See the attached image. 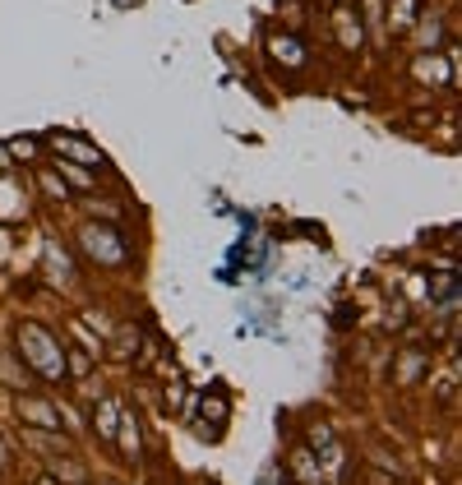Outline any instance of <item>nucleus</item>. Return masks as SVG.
Masks as SVG:
<instances>
[{
	"instance_id": "nucleus-7",
	"label": "nucleus",
	"mask_w": 462,
	"mask_h": 485,
	"mask_svg": "<svg viewBox=\"0 0 462 485\" xmlns=\"http://www.w3.org/2000/svg\"><path fill=\"white\" fill-rule=\"evenodd\" d=\"M56 167H60V176H65L69 185H79V190H93V176H88L84 167H74V162H56Z\"/></svg>"
},
{
	"instance_id": "nucleus-4",
	"label": "nucleus",
	"mask_w": 462,
	"mask_h": 485,
	"mask_svg": "<svg viewBox=\"0 0 462 485\" xmlns=\"http://www.w3.org/2000/svg\"><path fill=\"white\" fill-rule=\"evenodd\" d=\"M56 148H60V153H74V157L84 162V167H102V157H97V153H93L88 144H74V139H56Z\"/></svg>"
},
{
	"instance_id": "nucleus-2",
	"label": "nucleus",
	"mask_w": 462,
	"mask_h": 485,
	"mask_svg": "<svg viewBox=\"0 0 462 485\" xmlns=\"http://www.w3.org/2000/svg\"><path fill=\"white\" fill-rule=\"evenodd\" d=\"M23 416H32V425H42V430H56L60 425V416H56L51 402H23Z\"/></svg>"
},
{
	"instance_id": "nucleus-5",
	"label": "nucleus",
	"mask_w": 462,
	"mask_h": 485,
	"mask_svg": "<svg viewBox=\"0 0 462 485\" xmlns=\"http://www.w3.org/2000/svg\"><path fill=\"white\" fill-rule=\"evenodd\" d=\"M84 240H88V246H93L97 255H106L111 264H116V259H121V255H125L121 246H111V240H102V231H97V227H88V231H84Z\"/></svg>"
},
{
	"instance_id": "nucleus-3",
	"label": "nucleus",
	"mask_w": 462,
	"mask_h": 485,
	"mask_svg": "<svg viewBox=\"0 0 462 485\" xmlns=\"http://www.w3.org/2000/svg\"><path fill=\"white\" fill-rule=\"evenodd\" d=\"M93 421H97V430H102V439H116V421H121V412H116V402L106 397L102 407L93 412Z\"/></svg>"
},
{
	"instance_id": "nucleus-11",
	"label": "nucleus",
	"mask_w": 462,
	"mask_h": 485,
	"mask_svg": "<svg viewBox=\"0 0 462 485\" xmlns=\"http://www.w3.org/2000/svg\"><path fill=\"white\" fill-rule=\"evenodd\" d=\"M0 467H5V449H0Z\"/></svg>"
},
{
	"instance_id": "nucleus-10",
	"label": "nucleus",
	"mask_w": 462,
	"mask_h": 485,
	"mask_svg": "<svg viewBox=\"0 0 462 485\" xmlns=\"http://www.w3.org/2000/svg\"><path fill=\"white\" fill-rule=\"evenodd\" d=\"M42 190H47V194H56V199H69V190H65L60 181H51V176H42Z\"/></svg>"
},
{
	"instance_id": "nucleus-8",
	"label": "nucleus",
	"mask_w": 462,
	"mask_h": 485,
	"mask_svg": "<svg viewBox=\"0 0 462 485\" xmlns=\"http://www.w3.org/2000/svg\"><path fill=\"white\" fill-rule=\"evenodd\" d=\"M310 458H315L310 449H300V453H296V476H305V480H324V471H319Z\"/></svg>"
},
{
	"instance_id": "nucleus-6",
	"label": "nucleus",
	"mask_w": 462,
	"mask_h": 485,
	"mask_svg": "<svg viewBox=\"0 0 462 485\" xmlns=\"http://www.w3.org/2000/svg\"><path fill=\"white\" fill-rule=\"evenodd\" d=\"M125 430V453H130V462H139V430H134V416L130 412H121V421H116Z\"/></svg>"
},
{
	"instance_id": "nucleus-9",
	"label": "nucleus",
	"mask_w": 462,
	"mask_h": 485,
	"mask_svg": "<svg viewBox=\"0 0 462 485\" xmlns=\"http://www.w3.org/2000/svg\"><path fill=\"white\" fill-rule=\"evenodd\" d=\"M10 153H14V157H28V162H32V157H37V144H32V139H14V144H10Z\"/></svg>"
},
{
	"instance_id": "nucleus-1",
	"label": "nucleus",
	"mask_w": 462,
	"mask_h": 485,
	"mask_svg": "<svg viewBox=\"0 0 462 485\" xmlns=\"http://www.w3.org/2000/svg\"><path fill=\"white\" fill-rule=\"evenodd\" d=\"M19 342H23V356H32L37 370L56 375V351H51V338L42 329H19Z\"/></svg>"
}]
</instances>
